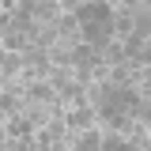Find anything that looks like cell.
I'll list each match as a JSON object with an SVG mask.
<instances>
[{"label":"cell","instance_id":"1","mask_svg":"<svg viewBox=\"0 0 151 151\" xmlns=\"http://www.w3.org/2000/svg\"><path fill=\"white\" fill-rule=\"evenodd\" d=\"M64 121H68V129H72V132H87V129L98 125V110L87 106V102H79V106H72V110L64 113Z\"/></svg>","mask_w":151,"mask_h":151},{"label":"cell","instance_id":"2","mask_svg":"<svg viewBox=\"0 0 151 151\" xmlns=\"http://www.w3.org/2000/svg\"><path fill=\"white\" fill-rule=\"evenodd\" d=\"M4 136H12V140H23V144H30L38 136V129L19 113V117H4Z\"/></svg>","mask_w":151,"mask_h":151},{"label":"cell","instance_id":"3","mask_svg":"<svg viewBox=\"0 0 151 151\" xmlns=\"http://www.w3.org/2000/svg\"><path fill=\"white\" fill-rule=\"evenodd\" d=\"M129 34H136V12L132 8H117L113 12V38L125 42Z\"/></svg>","mask_w":151,"mask_h":151},{"label":"cell","instance_id":"4","mask_svg":"<svg viewBox=\"0 0 151 151\" xmlns=\"http://www.w3.org/2000/svg\"><path fill=\"white\" fill-rule=\"evenodd\" d=\"M23 68H27V57L23 53H15V49H4L0 53V79H15Z\"/></svg>","mask_w":151,"mask_h":151},{"label":"cell","instance_id":"5","mask_svg":"<svg viewBox=\"0 0 151 151\" xmlns=\"http://www.w3.org/2000/svg\"><path fill=\"white\" fill-rule=\"evenodd\" d=\"M76 151H102V140H106V129H87V132H72Z\"/></svg>","mask_w":151,"mask_h":151},{"label":"cell","instance_id":"6","mask_svg":"<svg viewBox=\"0 0 151 151\" xmlns=\"http://www.w3.org/2000/svg\"><path fill=\"white\" fill-rule=\"evenodd\" d=\"M4 49H15V53H27V49H34V42L23 34V30H15V27H4V38H0V53Z\"/></svg>","mask_w":151,"mask_h":151},{"label":"cell","instance_id":"7","mask_svg":"<svg viewBox=\"0 0 151 151\" xmlns=\"http://www.w3.org/2000/svg\"><path fill=\"white\" fill-rule=\"evenodd\" d=\"M23 117H27L34 129H45V121H49L53 113H49V106H45V102H30V98H23Z\"/></svg>","mask_w":151,"mask_h":151},{"label":"cell","instance_id":"8","mask_svg":"<svg viewBox=\"0 0 151 151\" xmlns=\"http://www.w3.org/2000/svg\"><path fill=\"white\" fill-rule=\"evenodd\" d=\"M60 0H49V4H34V19L42 23V27H57L60 23Z\"/></svg>","mask_w":151,"mask_h":151},{"label":"cell","instance_id":"9","mask_svg":"<svg viewBox=\"0 0 151 151\" xmlns=\"http://www.w3.org/2000/svg\"><path fill=\"white\" fill-rule=\"evenodd\" d=\"M27 98H30V102H45V106H49V102L57 98V87L49 83V79H34V83L27 87Z\"/></svg>","mask_w":151,"mask_h":151},{"label":"cell","instance_id":"10","mask_svg":"<svg viewBox=\"0 0 151 151\" xmlns=\"http://www.w3.org/2000/svg\"><path fill=\"white\" fill-rule=\"evenodd\" d=\"M57 30H60V38H68V42H83V23H79V15H60Z\"/></svg>","mask_w":151,"mask_h":151},{"label":"cell","instance_id":"11","mask_svg":"<svg viewBox=\"0 0 151 151\" xmlns=\"http://www.w3.org/2000/svg\"><path fill=\"white\" fill-rule=\"evenodd\" d=\"M98 53H102V60H106V64H125V60H129V53H125V42H117V38H113L110 45H102V49H98Z\"/></svg>","mask_w":151,"mask_h":151},{"label":"cell","instance_id":"12","mask_svg":"<svg viewBox=\"0 0 151 151\" xmlns=\"http://www.w3.org/2000/svg\"><path fill=\"white\" fill-rule=\"evenodd\" d=\"M30 42H34L38 49H45V53H49L57 42H60V30H57V27H38V34L30 38Z\"/></svg>","mask_w":151,"mask_h":151},{"label":"cell","instance_id":"13","mask_svg":"<svg viewBox=\"0 0 151 151\" xmlns=\"http://www.w3.org/2000/svg\"><path fill=\"white\" fill-rule=\"evenodd\" d=\"M42 132H45L53 144H57V140H68V136H72V129H68V121H64V117H49Z\"/></svg>","mask_w":151,"mask_h":151},{"label":"cell","instance_id":"14","mask_svg":"<svg viewBox=\"0 0 151 151\" xmlns=\"http://www.w3.org/2000/svg\"><path fill=\"white\" fill-rule=\"evenodd\" d=\"M136 34L151 42V8H136Z\"/></svg>","mask_w":151,"mask_h":151},{"label":"cell","instance_id":"15","mask_svg":"<svg viewBox=\"0 0 151 151\" xmlns=\"http://www.w3.org/2000/svg\"><path fill=\"white\" fill-rule=\"evenodd\" d=\"M132 117H136V121H144V125H151V98H144V102L132 110Z\"/></svg>","mask_w":151,"mask_h":151},{"label":"cell","instance_id":"16","mask_svg":"<svg viewBox=\"0 0 151 151\" xmlns=\"http://www.w3.org/2000/svg\"><path fill=\"white\" fill-rule=\"evenodd\" d=\"M132 64H140V68H151V42H147V45H144L136 57H132Z\"/></svg>","mask_w":151,"mask_h":151},{"label":"cell","instance_id":"17","mask_svg":"<svg viewBox=\"0 0 151 151\" xmlns=\"http://www.w3.org/2000/svg\"><path fill=\"white\" fill-rule=\"evenodd\" d=\"M79 8H83V0H60V12H64V15H76Z\"/></svg>","mask_w":151,"mask_h":151},{"label":"cell","instance_id":"18","mask_svg":"<svg viewBox=\"0 0 151 151\" xmlns=\"http://www.w3.org/2000/svg\"><path fill=\"white\" fill-rule=\"evenodd\" d=\"M144 83H151V68H144Z\"/></svg>","mask_w":151,"mask_h":151},{"label":"cell","instance_id":"19","mask_svg":"<svg viewBox=\"0 0 151 151\" xmlns=\"http://www.w3.org/2000/svg\"><path fill=\"white\" fill-rule=\"evenodd\" d=\"M83 4H110V0H83Z\"/></svg>","mask_w":151,"mask_h":151},{"label":"cell","instance_id":"20","mask_svg":"<svg viewBox=\"0 0 151 151\" xmlns=\"http://www.w3.org/2000/svg\"><path fill=\"white\" fill-rule=\"evenodd\" d=\"M147 136H151V125H147Z\"/></svg>","mask_w":151,"mask_h":151}]
</instances>
